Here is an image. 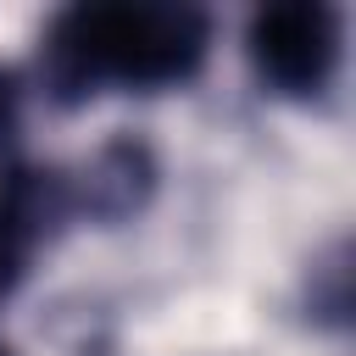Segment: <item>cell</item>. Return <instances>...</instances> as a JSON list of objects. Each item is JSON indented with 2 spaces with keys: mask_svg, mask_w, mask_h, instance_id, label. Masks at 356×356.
<instances>
[{
  "mask_svg": "<svg viewBox=\"0 0 356 356\" xmlns=\"http://www.w3.org/2000/svg\"><path fill=\"white\" fill-rule=\"evenodd\" d=\"M211 22L195 6H67L39 39V78L56 106H83L100 89H178L206 67Z\"/></svg>",
  "mask_w": 356,
  "mask_h": 356,
  "instance_id": "cell-1",
  "label": "cell"
},
{
  "mask_svg": "<svg viewBox=\"0 0 356 356\" xmlns=\"http://www.w3.org/2000/svg\"><path fill=\"white\" fill-rule=\"evenodd\" d=\"M78 217L72 178L61 167H33L6 156L0 161V306L28 278V261L44 239H56Z\"/></svg>",
  "mask_w": 356,
  "mask_h": 356,
  "instance_id": "cell-3",
  "label": "cell"
},
{
  "mask_svg": "<svg viewBox=\"0 0 356 356\" xmlns=\"http://www.w3.org/2000/svg\"><path fill=\"white\" fill-rule=\"evenodd\" d=\"M0 356H6V350H0Z\"/></svg>",
  "mask_w": 356,
  "mask_h": 356,
  "instance_id": "cell-6",
  "label": "cell"
},
{
  "mask_svg": "<svg viewBox=\"0 0 356 356\" xmlns=\"http://www.w3.org/2000/svg\"><path fill=\"white\" fill-rule=\"evenodd\" d=\"M17 128H22V78H17V72L0 61V161L11 156Z\"/></svg>",
  "mask_w": 356,
  "mask_h": 356,
  "instance_id": "cell-5",
  "label": "cell"
},
{
  "mask_svg": "<svg viewBox=\"0 0 356 356\" xmlns=\"http://www.w3.org/2000/svg\"><path fill=\"white\" fill-rule=\"evenodd\" d=\"M245 56L261 89L284 100H317L345 56V17L328 0H278L261 6L245 28Z\"/></svg>",
  "mask_w": 356,
  "mask_h": 356,
  "instance_id": "cell-2",
  "label": "cell"
},
{
  "mask_svg": "<svg viewBox=\"0 0 356 356\" xmlns=\"http://www.w3.org/2000/svg\"><path fill=\"white\" fill-rule=\"evenodd\" d=\"M72 178V206L89 211V217H128L150 200L156 189V161L139 139H111L89 156L83 172H67Z\"/></svg>",
  "mask_w": 356,
  "mask_h": 356,
  "instance_id": "cell-4",
  "label": "cell"
}]
</instances>
